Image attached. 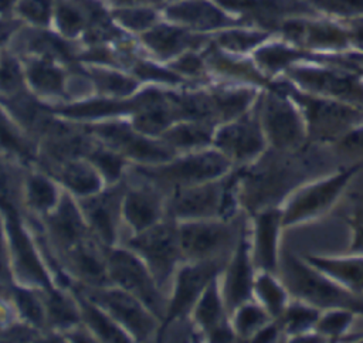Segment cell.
<instances>
[{"label":"cell","instance_id":"cell-1","mask_svg":"<svg viewBox=\"0 0 363 343\" xmlns=\"http://www.w3.org/2000/svg\"><path fill=\"white\" fill-rule=\"evenodd\" d=\"M254 162L237 167L238 203L250 214L282 201L301 184L308 181L306 163H302L301 150L282 152L269 147Z\"/></svg>","mask_w":363,"mask_h":343},{"label":"cell","instance_id":"cell-2","mask_svg":"<svg viewBox=\"0 0 363 343\" xmlns=\"http://www.w3.org/2000/svg\"><path fill=\"white\" fill-rule=\"evenodd\" d=\"M130 167L162 189L166 194L176 189L194 186L227 176L235 166L214 146L186 152L159 164H135Z\"/></svg>","mask_w":363,"mask_h":343},{"label":"cell","instance_id":"cell-3","mask_svg":"<svg viewBox=\"0 0 363 343\" xmlns=\"http://www.w3.org/2000/svg\"><path fill=\"white\" fill-rule=\"evenodd\" d=\"M289 95L299 106L311 142H339L350 130L363 125V108L298 89L291 82L271 84Z\"/></svg>","mask_w":363,"mask_h":343},{"label":"cell","instance_id":"cell-4","mask_svg":"<svg viewBox=\"0 0 363 343\" xmlns=\"http://www.w3.org/2000/svg\"><path fill=\"white\" fill-rule=\"evenodd\" d=\"M279 268L282 271L281 279L292 298L322 310L329 308H350L357 313H363V298L360 295L345 289L311 265L305 258L285 252Z\"/></svg>","mask_w":363,"mask_h":343},{"label":"cell","instance_id":"cell-5","mask_svg":"<svg viewBox=\"0 0 363 343\" xmlns=\"http://www.w3.org/2000/svg\"><path fill=\"white\" fill-rule=\"evenodd\" d=\"M122 245L145 262L160 289L169 296L174 275L184 262L177 221L164 218L140 232L130 234Z\"/></svg>","mask_w":363,"mask_h":343},{"label":"cell","instance_id":"cell-6","mask_svg":"<svg viewBox=\"0 0 363 343\" xmlns=\"http://www.w3.org/2000/svg\"><path fill=\"white\" fill-rule=\"evenodd\" d=\"M0 210L6 220L14 282L38 291L57 286L41 257L23 210L7 203H0Z\"/></svg>","mask_w":363,"mask_h":343},{"label":"cell","instance_id":"cell-7","mask_svg":"<svg viewBox=\"0 0 363 343\" xmlns=\"http://www.w3.org/2000/svg\"><path fill=\"white\" fill-rule=\"evenodd\" d=\"M362 164L343 166L320 179L308 180L296 187L281 204L284 228L311 221L325 214L342 196Z\"/></svg>","mask_w":363,"mask_h":343},{"label":"cell","instance_id":"cell-8","mask_svg":"<svg viewBox=\"0 0 363 343\" xmlns=\"http://www.w3.org/2000/svg\"><path fill=\"white\" fill-rule=\"evenodd\" d=\"M74 289L82 293L86 299L102 308L132 340L147 342L156 340L162 322L132 293L116 285L86 286L71 282Z\"/></svg>","mask_w":363,"mask_h":343},{"label":"cell","instance_id":"cell-9","mask_svg":"<svg viewBox=\"0 0 363 343\" xmlns=\"http://www.w3.org/2000/svg\"><path fill=\"white\" fill-rule=\"evenodd\" d=\"M258 115L269 147L296 152L309 145L306 122L299 106L274 85L258 99Z\"/></svg>","mask_w":363,"mask_h":343},{"label":"cell","instance_id":"cell-10","mask_svg":"<svg viewBox=\"0 0 363 343\" xmlns=\"http://www.w3.org/2000/svg\"><path fill=\"white\" fill-rule=\"evenodd\" d=\"M82 125L95 140L121 153L135 164H159L177 156L160 137L139 132L130 120L112 118Z\"/></svg>","mask_w":363,"mask_h":343},{"label":"cell","instance_id":"cell-11","mask_svg":"<svg viewBox=\"0 0 363 343\" xmlns=\"http://www.w3.org/2000/svg\"><path fill=\"white\" fill-rule=\"evenodd\" d=\"M177 225L184 261H227L244 228L234 218L187 220Z\"/></svg>","mask_w":363,"mask_h":343},{"label":"cell","instance_id":"cell-12","mask_svg":"<svg viewBox=\"0 0 363 343\" xmlns=\"http://www.w3.org/2000/svg\"><path fill=\"white\" fill-rule=\"evenodd\" d=\"M108 275L116 285L136 296L160 322L167 312L169 296L160 289L145 262L123 245L108 248Z\"/></svg>","mask_w":363,"mask_h":343},{"label":"cell","instance_id":"cell-13","mask_svg":"<svg viewBox=\"0 0 363 343\" xmlns=\"http://www.w3.org/2000/svg\"><path fill=\"white\" fill-rule=\"evenodd\" d=\"M123 194L122 177L121 181L105 186L91 196L77 198L92 235L106 248L122 245L128 235L122 213Z\"/></svg>","mask_w":363,"mask_h":343},{"label":"cell","instance_id":"cell-14","mask_svg":"<svg viewBox=\"0 0 363 343\" xmlns=\"http://www.w3.org/2000/svg\"><path fill=\"white\" fill-rule=\"evenodd\" d=\"M213 146L234 166H244L259 157L268 149V142L259 122L258 101L244 115L217 125Z\"/></svg>","mask_w":363,"mask_h":343},{"label":"cell","instance_id":"cell-15","mask_svg":"<svg viewBox=\"0 0 363 343\" xmlns=\"http://www.w3.org/2000/svg\"><path fill=\"white\" fill-rule=\"evenodd\" d=\"M125 194H123V221L126 227V238L130 234L140 232L166 217L167 194L156 184L136 173L130 164L125 174ZM125 238V240H126Z\"/></svg>","mask_w":363,"mask_h":343},{"label":"cell","instance_id":"cell-16","mask_svg":"<svg viewBox=\"0 0 363 343\" xmlns=\"http://www.w3.org/2000/svg\"><path fill=\"white\" fill-rule=\"evenodd\" d=\"M228 174L217 180L180 187L169 193L166 200V217L177 223L203 218L225 220Z\"/></svg>","mask_w":363,"mask_h":343},{"label":"cell","instance_id":"cell-17","mask_svg":"<svg viewBox=\"0 0 363 343\" xmlns=\"http://www.w3.org/2000/svg\"><path fill=\"white\" fill-rule=\"evenodd\" d=\"M225 262L227 261H184L174 275L166 317L162 323L190 317L197 299L210 281L223 271Z\"/></svg>","mask_w":363,"mask_h":343},{"label":"cell","instance_id":"cell-18","mask_svg":"<svg viewBox=\"0 0 363 343\" xmlns=\"http://www.w3.org/2000/svg\"><path fill=\"white\" fill-rule=\"evenodd\" d=\"M37 218L55 257L92 237L77 197L65 189L57 206L50 213Z\"/></svg>","mask_w":363,"mask_h":343},{"label":"cell","instance_id":"cell-19","mask_svg":"<svg viewBox=\"0 0 363 343\" xmlns=\"http://www.w3.org/2000/svg\"><path fill=\"white\" fill-rule=\"evenodd\" d=\"M286 71L308 92L363 108V81L354 74L318 67H294Z\"/></svg>","mask_w":363,"mask_h":343},{"label":"cell","instance_id":"cell-20","mask_svg":"<svg viewBox=\"0 0 363 343\" xmlns=\"http://www.w3.org/2000/svg\"><path fill=\"white\" fill-rule=\"evenodd\" d=\"M255 272L250 232L244 227L235 248L220 272V286L228 315H231L240 305L254 299L252 288Z\"/></svg>","mask_w":363,"mask_h":343},{"label":"cell","instance_id":"cell-21","mask_svg":"<svg viewBox=\"0 0 363 343\" xmlns=\"http://www.w3.org/2000/svg\"><path fill=\"white\" fill-rule=\"evenodd\" d=\"M108 248L94 235L57 255L72 282L86 286L112 285L108 275Z\"/></svg>","mask_w":363,"mask_h":343},{"label":"cell","instance_id":"cell-22","mask_svg":"<svg viewBox=\"0 0 363 343\" xmlns=\"http://www.w3.org/2000/svg\"><path fill=\"white\" fill-rule=\"evenodd\" d=\"M250 242L257 271L279 269V237L284 230L281 206H268L251 214Z\"/></svg>","mask_w":363,"mask_h":343},{"label":"cell","instance_id":"cell-23","mask_svg":"<svg viewBox=\"0 0 363 343\" xmlns=\"http://www.w3.org/2000/svg\"><path fill=\"white\" fill-rule=\"evenodd\" d=\"M190 319L194 323L199 334L210 342H233L237 339L230 315L224 305L220 286V274L210 281L197 299L191 309Z\"/></svg>","mask_w":363,"mask_h":343},{"label":"cell","instance_id":"cell-24","mask_svg":"<svg viewBox=\"0 0 363 343\" xmlns=\"http://www.w3.org/2000/svg\"><path fill=\"white\" fill-rule=\"evenodd\" d=\"M62 186L35 164L27 167L23 180L21 204L26 214L43 217L50 213L62 194Z\"/></svg>","mask_w":363,"mask_h":343},{"label":"cell","instance_id":"cell-25","mask_svg":"<svg viewBox=\"0 0 363 343\" xmlns=\"http://www.w3.org/2000/svg\"><path fill=\"white\" fill-rule=\"evenodd\" d=\"M52 112L64 119L88 123L104 119L133 115L138 109V98L132 99H86L68 105L52 106Z\"/></svg>","mask_w":363,"mask_h":343},{"label":"cell","instance_id":"cell-26","mask_svg":"<svg viewBox=\"0 0 363 343\" xmlns=\"http://www.w3.org/2000/svg\"><path fill=\"white\" fill-rule=\"evenodd\" d=\"M45 308L47 329L51 337L64 334L82 323L78 300L71 288L52 286L51 289L40 291Z\"/></svg>","mask_w":363,"mask_h":343},{"label":"cell","instance_id":"cell-27","mask_svg":"<svg viewBox=\"0 0 363 343\" xmlns=\"http://www.w3.org/2000/svg\"><path fill=\"white\" fill-rule=\"evenodd\" d=\"M45 173L52 176L62 189L77 198L91 196L106 186L98 169L86 157L64 162Z\"/></svg>","mask_w":363,"mask_h":343},{"label":"cell","instance_id":"cell-28","mask_svg":"<svg viewBox=\"0 0 363 343\" xmlns=\"http://www.w3.org/2000/svg\"><path fill=\"white\" fill-rule=\"evenodd\" d=\"M303 258L345 289L363 296V254L350 252L343 257L305 255Z\"/></svg>","mask_w":363,"mask_h":343},{"label":"cell","instance_id":"cell-29","mask_svg":"<svg viewBox=\"0 0 363 343\" xmlns=\"http://www.w3.org/2000/svg\"><path fill=\"white\" fill-rule=\"evenodd\" d=\"M0 153L9 159L30 167L35 164L38 156L37 142L0 108Z\"/></svg>","mask_w":363,"mask_h":343},{"label":"cell","instance_id":"cell-30","mask_svg":"<svg viewBox=\"0 0 363 343\" xmlns=\"http://www.w3.org/2000/svg\"><path fill=\"white\" fill-rule=\"evenodd\" d=\"M217 125L204 120H180L167 128L159 137L177 154L213 146Z\"/></svg>","mask_w":363,"mask_h":343},{"label":"cell","instance_id":"cell-31","mask_svg":"<svg viewBox=\"0 0 363 343\" xmlns=\"http://www.w3.org/2000/svg\"><path fill=\"white\" fill-rule=\"evenodd\" d=\"M74 292L81 312L82 323L95 336L96 340L104 342H130L132 337L118 325L102 308L86 299L77 289L69 286Z\"/></svg>","mask_w":363,"mask_h":343},{"label":"cell","instance_id":"cell-32","mask_svg":"<svg viewBox=\"0 0 363 343\" xmlns=\"http://www.w3.org/2000/svg\"><path fill=\"white\" fill-rule=\"evenodd\" d=\"M252 298L269 313L272 319H278L292 299L282 279H279L277 274L268 271L255 272Z\"/></svg>","mask_w":363,"mask_h":343},{"label":"cell","instance_id":"cell-33","mask_svg":"<svg viewBox=\"0 0 363 343\" xmlns=\"http://www.w3.org/2000/svg\"><path fill=\"white\" fill-rule=\"evenodd\" d=\"M285 35L299 44L311 47H343L346 45L349 35L329 24H306V23H285L282 27Z\"/></svg>","mask_w":363,"mask_h":343},{"label":"cell","instance_id":"cell-34","mask_svg":"<svg viewBox=\"0 0 363 343\" xmlns=\"http://www.w3.org/2000/svg\"><path fill=\"white\" fill-rule=\"evenodd\" d=\"M142 38L147 47L163 58L174 57L186 48L200 44V38L173 26H156L146 31Z\"/></svg>","mask_w":363,"mask_h":343},{"label":"cell","instance_id":"cell-35","mask_svg":"<svg viewBox=\"0 0 363 343\" xmlns=\"http://www.w3.org/2000/svg\"><path fill=\"white\" fill-rule=\"evenodd\" d=\"M167 16L172 20L190 24L199 30H210L228 23V20L210 3L199 1H186L167 9Z\"/></svg>","mask_w":363,"mask_h":343},{"label":"cell","instance_id":"cell-36","mask_svg":"<svg viewBox=\"0 0 363 343\" xmlns=\"http://www.w3.org/2000/svg\"><path fill=\"white\" fill-rule=\"evenodd\" d=\"M216 105L218 125L233 120L248 112L257 102V92L252 88H221L210 92Z\"/></svg>","mask_w":363,"mask_h":343},{"label":"cell","instance_id":"cell-37","mask_svg":"<svg viewBox=\"0 0 363 343\" xmlns=\"http://www.w3.org/2000/svg\"><path fill=\"white\" fill-rule=\"evenodd\" d=\"M10 293L17 306L21 320L41 330L50 339L51 336L48 334V329H47V316H45V308H44L41 292L38 289L27 288L13 282L10 285Z\"/></svg>","mask_w":363,"mask_h":343},{"label":"cell","instance_id":"cell-38","mask_svg":"<svg viewBox=\"0 0 363 343\" xmlns=\"http://www.w3.org/2000/svg\"><path fill=\"white\" fill-rule=\"evenodd\" d=\"M322 309L292 298L284 313L278 317L282 332L288 337H296L315 330Z\"/></svg>","mask_w":363,"mask_h":343},{"label":"cell","instance_id":"cell-39","mask_svg":"<svg viewBox=\"0 0 363 343\" xmlns=\"http://www.w3.org/2000/svg\"><path fill=\"white\" fill-rule=\"evenodd\" d=\"M230 320L238 340H251L272 317L254 299L240 305L231 315Z\"/></svg>","mask_w":363,"mask_h":343},{"label":"cell","instance_id":"cell-40","mask_svg":"<svg viewBox=\"0 0 363 343\" xmlns=\"http://www.w3.org/2000/svg\"><path fill=\"white\" fill-rule=\"evenodd\" d=\"M85 157L98 169L106 186L121 181L130 164V162L121 153L106 147L98 140Z\"/></svg>","mask_w":363,"mask_h":343},{"label":"cell","instance_id":"cell-41","mask_svg":"<svg viewBox=\"0 0 363 343\" xmlns=\"http://www.w3.org/2000/svg\"><path fill=\"white\" fill-rule=\"evenodd\" d=\"M30 85L43 95H62L64 75L48 60H33L27 64Z\"/></svg>","mask_w":363,"mask_h":343},{"label":"cell","instance_id":"cell-42","mask_svg":"<svg viewBox=\"0 0 363 343\" xmlns=\"http://www.w3.org/2000/svg\"><path fill=\"white\" fill-rule=\"evenodd\" d=\"M356 310L350 308H329L323 309L316 325L315 332L323 339L337 340L343 339L354 322Z\"/></svg>","mask_w":363,"mask_h":343},{"label":"cell","instance_id":"cell-43","mask_svg":"<svg viewBox=\"0 0 363 343\" xmlns=\"http://www.w3.org/2000/svg\"><path fill=\"white\" fill-rule=\"evenodd\" d=\"M305 55H308V54L301 52L295 48L285 47L281 44H272V45L261 47L255 52V60H257L259 68L272 74L279 69L291 68V65L295 61L303 58Z\"/></svg>","mask_w":363,"mask_h":343},{"label":"cell","instance_id":"cell-44","mask_svg":"<svg viewBox=\"0 0 363 343\" xmlns=\"http://www.w3.org/2000/svg\"><path fill=\"white\" fill-rule=\"evenodd\" d=\"M89 75L101 92L113 96L129 95L138 88V82L135 79L115 71L94 68L89 71Z\"/></svg>","mask_w":363,"mask_h":343},{"label":"cell","instance_id":"cell-45","mask_svg":"<svg viewBox=\"0 0 363 343\" xmlns=\"http://www.w3.org/2000/svg\"><path fill=\"white\" fill-rule=\"evenodd\" d=\"M28 48L35 51L37 54L43 55L44 58H52V60H60L64 62L72 61V54L69 51V47L55 37L54 34L48 33H37L28 40Z\"/></svg>","mask_w":363,"mask_h":343},{"label":"cell","instance_id":"cell-46","mask_svg":"<svg viewBox=\"0 0 363 343\" xmlns=\"http://www.w3.org/2000/svg\"><path fill=\"white\" fill-rule=\"evenodd\" d=\"M23 74L16 60L4 57L0 61V94L7 98L23 91Z\"/></svg>","mask_w":363,"mask_h":343},{"label":"cell","instance_id":"cell-47","mask_svg":"<svg viewBox=\"0 0 363 343\" xmlns=\"http://www.w3.org/2000/svg\"><path fill=\"white\" fill-rule=\"evenodd\" d=\"M265 40V34L255 31H227L218 35L217 41L225 50L234 52H244Z\"/></svg>","mask_w":363,"mask_h":343},{"label":"cell","instance_id":"cell-48","mask_svg":"<svg viewBox=\"0 0 363 343\" xmlns=\"http://www.w3.org/2000/svg\"><path fill=\"white\" fill-rule=\"evenodd\" d=\"M57 23L61 33L68 37L77 35L84 28V17L77 9L68 4H61L58 7Z\"/></svg>","mask_w":363,"mask_h":343},{"label":"cell","instance_id":"cell-49","mask_svg":"<svg viewBox=\"0 0 363 343\" xmlns=\"http://www.w3.org/2000/svg\"><path fill=\"white\" fill-rule=\"evenodd\" d=\"M13 282H14V279H13V272H11L6 220H4L3 211L0 210V286H9Z\"/></svg>","mask_w":363,"mask_h":343},{"label":"cell","instance_id":"cell-50","mask_svg":"<svg viewBox=\"0 0 363 343\" xmlns=\"http://www.w3.org/2000/svg\"><path fill=\"white\" fill-rule=\"evenodd\" d=\"M132 68H133V72L142 79H153V81H162V82H170V84L180 81V77L176 72L160 68L147 61H136L133 62Z\"/></svg>","mask_w":363,"mask_h":343},{"label":"cell","instance_id":"cell-51","mask_svg":"<svg viewBox=\"0 0 363 343\" xmlns=\"http://www.w3.org/2000/svg\"><path fill=\"white\" fill-rule=\"evenodd\" d=\"M115 17L126 27L132 30H145L150 27L155 21V13L150 10L133 9V10H119Z\"/></svg>","mask_w":363,"mask_h":343},{"label":"cell","instance_id":"cell-52","mask_svg":"<svg viewBox=\"0 0 363 343\" xmlns=\"http://www.w3.org/2000/svg\"><path fill=\"white\" fill-rule=\"evenodd\" d=\"M20 11L28 20L45 24L51 13V0H23L20 4Z\"/></svg>","mask_w":363,"mask_h":343},{"label":"cell","instance_id":"cell-53","mask_svg":"<svg viewBox=\"0 0 363 343\" xmlns=\"http://www.w3.org/2000/svg\"><path fill=\"white\" fill-rule=\"evenodd\" d=\"M315 3L325 10L339 14L363 13V0H315Z\"/></svg>","mask_w":363,"mask_h":343},{"label":"cell","instance_id":"cell-54","mask_svg":"<svg viewBox=\"0 0 363 343\" xmlns=\"http://www.w3.org/2000/svg\"><path fill=\"white\" fill-rule=\"evenodd\" d=\"M203 60L201 57L193 54V52H187L184 55H182L174 64L173 68L177 69L179 72H183L186 75H200L203 71Z\"/></svg>","mask_w":363,"mask_h":343},{"label":"cell","instance_id":"cell-55","mask_svg":"<svg viewBox=\"0 0 363 343\" xmlns=\"http://www.w3.org/2000/svg\"><path fill=\"white\" fill-rule=\"evenodd\" d=\"M350 230H352L350 252L363 254V211L354 214V217L350 220Z\"/></svg>","mask_w":363,"mask_h":343},{"label":"cell","instance_id":"cell-56","mask_svg":"<svg viewBox=\"0 0 363 343\" xmlns=\"http://www.w3.org/2000/svg\"><path fill=\"white\" fill-rule=\"evenodd\" d=\"M281 334H284V332L278 319H272L255 333L251 342H275Z\"/></svg>","mask_w":363,"mask_h":343},{"label":"cell","instance_id":"cell-57","mask_svg":"<svg viewBox=\"0 0 363 343\" xmlns=\"http://www.w3.org/2000/svg\"><path fill=\"white\" fill-rule=\"evenodd\" d=\"M339 143L345 149L350 150H363V125L350 130L346 136H343Z\"/></svg>","mask_w":363,"mask_h":343},{"label":"cell","instance_id":"cell-58","mask_svg":"<svg viewBox=\"0 0 363 343\" xmlns=\"http://www.w3.org/2000/svg\"><path fill=\"white\" fill-rule=\"evenodd\" d=\"M11 30H13V26H10L7 23H0V40L6 38Z\"/></svg>","mask_w":363,"mask_h":343},{"label":"cell","instance_id":"cell-59","mask_svg":"<svg viewBox=\"0 0 363 343\" xmlns=\"http://www.w3.org/2000/svg\"><path fill=\"white\" fill-rule=\"evenodd\" d=\"M13 3H14V0H0V11L7 10Z\"/></svg>","mask_w":363,"mask_h":343},{"label":"cell","instance_id":"cell-60","mask_svg":"<svg viewBox=\"0 0 363 343\" xmlns=\"http://www.w3.org/2000/svg\"><path fill=\"white\" fill-rule=\"evenodd\" d=\"M128 1H132V3H138V1H150V0H128Z\"/></svg>","mask_w":363,"mask_h":343}]
</instances>
